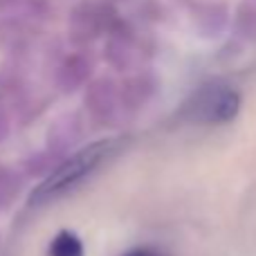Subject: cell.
<instances>
[{"label":"cell","instance_id":"obj_1","mask_svg":"<svg viewBox=\"0 0 256 256\" xmlns=\"http://www.w3.org/2000/svg\"><path fill=\"white\" fill-rule=\"evenodd\" d=\"M122 140H102L94 144L81 148L76 155H72L70 160L56 166L32 194V204H45L56 200L58 196L72 191L74 186H79L81 182H86L94 171L104 166L115 153H120Z\"/></svg>","mask_w":256,"mask_h":256},{"label":"cell","instance_id":"obj_2","mask_svg":"<svg viewBox=\"0 0 256 256\" xmlns=\"http://www.w3.org/2000/svg\"><path fill=\"white\" fill-rule=\"evenodd\" d=\"M238 108L240 97L236 90L230 86L209 84L191 94L182 115L191 124H227L238 115Z\"/></svg>","mask_w":256,"mask_h":256},{"label":"cell","instance_id":"obj_3","mask_svg":"<svg viewBox=\"0 0 256 256\" xmlns=\"http://www.w3.org/2000/svg\"><path fill=\"white\" fill-rule=\"evenodd\" d=\"M50 256H84V243L72 232H58L50 245Z\"/></svg>","mask_w":256,"mask_h":256},{"label":"cell","instance_id":"obj_4","mask_svg":"<svg viewBox=\"0 0 256 256\" xmlns=\"http://www.w3.org/2000/svg\"><path fill=\"white\" fill-rule=\"evenodd\" d=\"M124 256H164V254H158V252H153V250H132V252H128Z\"/></svg>","mask_w":256,"mask_h":256}]
</instances>
